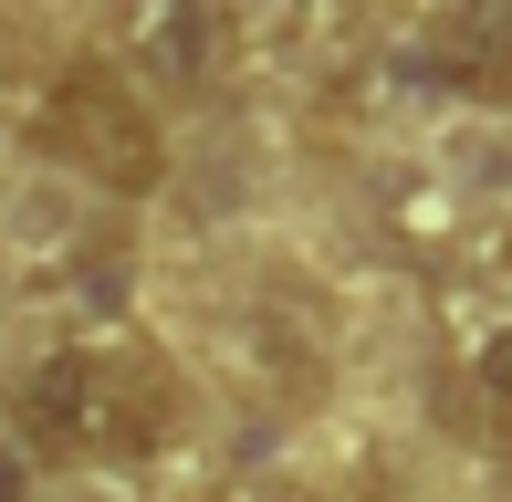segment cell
<instances>
[{
	"mask_svg": "<svg viewBox=\"0 0 512 502\" xmlns=\"http://www.w3.org/2000/svg\"><path fill=\"white\" fill-rule=\"evenodd\" d=\"M178 419V377L126 335H63L11 377V429L53 461H147Z\"/></svg>",
	"mask_w": 512,
	"mask_h": 502,
	"instance_id": "1",
	"label": "cell"
},
{
	"mask_svg": "<svg viewBox=\"0 0 512 502\" xmlns=\"http://www.w3.org/2000/svg\"><path fill=\"white\" fill-rule=\"evenodd\" d=\"M32 136H42L53 168L95 178L105 199H147L168 178V126H157L147 84L115 74V63H63L42 84V105H32Z\"/></svg>",
	"mask_w": 512,
	"mask_h": 502,
	"instance_id": "2",
	"label": "cell"
},
{
	"mask_svg": "<svg viewBox=\"0 0 512 502\" xmlns=\"http://www.w3.org/2000/svg\"><path fill=\"white\" fill-rule=\"evenodd\" d=\"M126 53H136V84L220 95L241 63V21H230V0H126Z\"/></svg>",
	"mask_w": 512,
	"mask_h": 502,
	"instance_id": "3",
	"label": "cell"
},
{
	"mask_svg": "<svg viewBox=\"0 0 512 502\" xmlns=\"http://www.w3.org/2000/svg\"><path fill=\"white\" fill-rule=\"evenodd\" d=\"M429 74L471 105H512V0H439Z\"/></svg>",
	"mask_w": 512,
	"mask_h": 502,
	"instance_id": "4",
	"label": "cell"
},
{
	"mask_svg": "<svg viewBox=\"0 0 512 502\" xmlns=\"http://www.w3.org/2000/svg\"><path fill=\"white\" fill-rule=\"evenodd\" d=\"M460 398H471V419L481 429H512V304H492V314H471L460 325Z\"/></svg>",
	"mask_w": 512,
	"mask_h": 502,
	"instance_id": "5",
	"label": "cell"
},
{
	"mask_svg": "<svg viewBox=\"0 0 512 502\" xmlns=\"http://www.w3.org/2000/svg\"><path fill=\"white\" fill-rule=\"evenodd\" d=\"M241 502H314V492H241Z\"/></svg>",
	"mask_w": 512,
	"mask_h": 502,
	"instance_id": "6",
	"label": "cell"
}]
</instances>
